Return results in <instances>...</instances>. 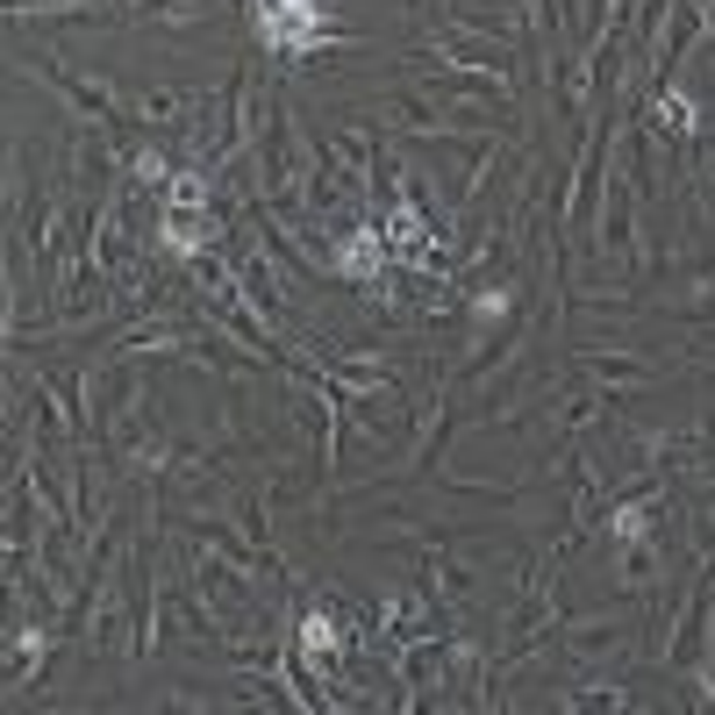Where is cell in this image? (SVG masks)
Instances as JSON below:
<instances>
[{
  "label": "cell",
  "mask_w": 715,
  "mask_h": 715,
  "mask_svg": "<svg viewBox=\"0 0 715 715\" xmlns=\"http://www.w3.org/2000/svg\"><path fill=\"white\" fill-rule=\"evenodd\" d=\"M587 372H601V380H651V372L629 366V358H587Z\"/></svg>",
  "instance_id": "cell-1"
}]
</instances>
